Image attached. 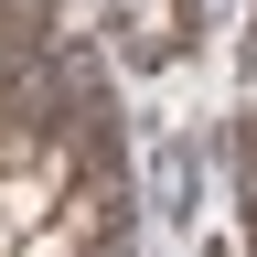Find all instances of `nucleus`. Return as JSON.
Instances as JSON below:
<instances>
[{
    "mask_svg": "<svg viewBox=\"0 0 257 257\" xmlns=\"http://www.w3.org/2000/svg\"><path fill=\"white\" fill-rule=\"evenodd\" d=\"M54 182H64V150L22 161V172H0V225H11V236H32V225L54 214Z\"/></svg>",
    "mask_w": 257,
    "mask_h": 257,
    "instance_id": "obj_1",
    "label": "nucleus"
},
{
    "mask_svg": "<svg viewBox=\"0 0 257 257\" xmlns=\"http://www.w3.org/2000/svg\"><path fill=\"white\" fill-rule=\"evenodd\" d=\"M11 257H86V236H75V225H64V214H43V225H32V236H22Z\"/></svg>",
    "mask_w": 257,
    "mask_h": 257,
    "instance_id": "obj_2",
    "label": "nucleus"
},
{
    "mask_svg": "<svg viewBox=\"0 0 257 257\" xmlns=\"http://www.w3.org/2000/svg\"><path fill=\"white\" fill-rule=\"evenodd\" d=\"M11 246H22V236H11V225H0V257H11Z\"/></svg>",
    "mask_w": 257,
    "mask_h": 257,
    "instance_id": "obj_3",
    "label": "nucleus"
}]
</instances>
